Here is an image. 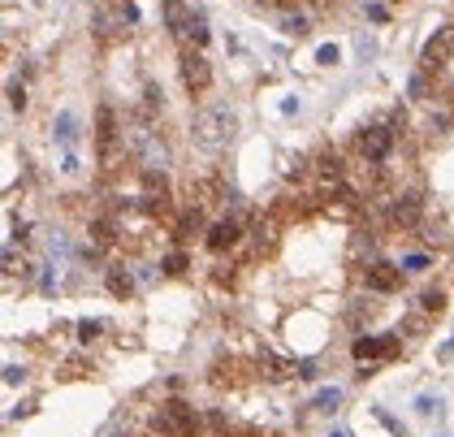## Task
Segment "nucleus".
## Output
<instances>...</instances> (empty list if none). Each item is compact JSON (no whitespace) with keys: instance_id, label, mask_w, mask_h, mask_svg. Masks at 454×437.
Masks as SVG:
<instances>
[{"instance_id":"obj_1","label":"nucleus","mask_w":454,"mask_h":437,"mask_svg":"<svg viewBox=\"0 0 454 437\" xmlns=\"http://www.w3.org/2000/svg\"><path fill=\"white\" fill-rule=\"evenodd\" d=\"M229 130H234V113L225 104H212V109H204L195 117V138H200L204 148H221L229 138Z\"/></svg>"},{"instance_id":"obj_2","label":"nucleus","mask_w":454,"mask_h":437,"mask_svg":"<svg viewBox=\"0 0 454 437\" xmlns=\"http://www.w3.org/2000/svg\"><path fill=\"white\" fill-rule=\"evenodd\" d=\"M156 429H161L165 437H190L195 429H200V415H195L186 403H165L161 415H156Z\"/></svg>"},{"instance_id":"obj_3","label":"nucleus","mask_w":454,"mask_h":437,"mask_svg":"<svg viewBox=\"0 0 454 437\" xmlns=\"http://www.w3.org/2000/svg\"><path fill=\"white\" fill-rule=\"evenodd\" d=\"M450 56H454V26H437V31L428 35L424 52H420V65L424 70H441Z\"/></svg>"},{"instance_id":"obj_4","label":"nucleus","mask_w":454,"mask_h":437,"mask_svg":"<svg viewBox=\"0 0 454 437\" xmlns=\"http://www.w3.org/2000/svg\"><path fill=\"white\" fill-rule=\"evenodd\" d=\"M130 143H134V152H139V165H143V169H165L169 152H165V143H161V138H156L147 126H134Z\"/></svg>"},{"instance_id":"obj_5","label":"nucleus","mask_w":454,"mask_h":437,"mask_svg":"<svg viewBox=\"0 0 454 437\" xmlns=\"http://www.w3.org/2000/svg\"><path fill=\"white\" fill-rule=\"evenodd\" d=\"M182 83L190 87V91H208L212 87V65H208V56L200 52V48H186L182 52Z\"/></svg>"},{"instance_id":"obj_6","label":"nucleus","mask_w":454,"mask_h":437,"mask_svg":"<svg viewBox=\"0 0 454 437\" xmlns=\"http://www.w3.org/2000/svg\"><path fill=\"white\" fill-rule=\"evenodd\" d=\"M95 143H100V165L113 169L117 165V122H113V109H100V117H95Z\"/></svg>"},{"instance_id":"obj_7","label":"nucleus","mask_w":454,"mask_h":437,"mask_svg":"<svg viewBox=\"0 0 454 437\" xmlns=\"http://www.w3.org/2000/svg\"><path fill=\"white\" fill-rule=\"evenodd\" d=\"M398 351V333H381V337H355V347H350V355L355 360H385V355H394Z\"/></svg>"},{"instance_id":"obj_8","label":"nucleus","mask_w":454,"mask_h":437,"mask_svg":"<svg viewBox=\"0 0 454 437\" xmlns=\"http://www.w3.org/2000/svg\"><path fill=\"white\" fill-rule=\"evenodd\" d=\"M364 282H368V290H377V294H394V290L403 286V273H398V264H385V260H377V264H368Z\"/></svg>"},{"instance_id":"obj_9","label":"nucleus","mask_w":454,"mask_h":437,"mask_svg":"<svg viewBox=\"0 0 454 437\" xmlns=\"http://www.w3.org/2000/svg\"><path fill=\"white\" fill-rule=\"evenodd\" d=\"M389 148H394V130L389 126H368L359 134V152L368 156V161H385Z\"/></svg>"},{"instance_id":"obj_10","label":"nucleus","mask_w":454,"mask_h":437,"mask_svg":"<svg viewBox=\"0 0 454 437\" xmlns=\"http://www.w3.org/2000/svg\"><path fill=\"white\" fill-rule=\"evenodd\" d=\"M238 221H229V216H225V221H216L212 230H208V247L212 251H225V247H234V243H238Z\"/></svg>"},{"instance_id":"obj_11","label":"nucleus","mask_w":454,"mask_h":437,"mask_svg":"<svg viewBox=\"0 0 454 437\" xmlns=\"http://www.w3.org/2000/svg\"><path fill=\"white\" fill-rule=\"evenodd\" d=\"M424 216V200L420 195H398V204H394V221L398 225H416Z\"/></svg>"},{"instance_id":"obj_12","label":"nucleus","mask_w":454,"mask_h":437,"mask_svg":"<svg viewBox=\"0 0 454 437\" xmlns=\"http://www.w3.org/2000/svg\"><path fill=\"white\" fill-rule=\"evenodd\" d=\"M260 364L268 368L264 376H273V381H286V376H299V368H294L290 360H277V355H273L268 347H260Z\"/></svg>"},{"instance_id":"obj_13","label":"nucleus","mask_w":454,"mask_h":437,"mask_svg":"<svg viewBox=\"0 0 454 437\" xmlns=\"http://www.w3.org/2000/svg\"><path fill=\"white\" fill-rule=\"evenodd\" d=\"M161 9H165V26H169L173 35H186L190 13H186V5H182V0H161Z\"/></svg>"},{"instance_id":"obj_14","label":"nucleus","mask_w":454,"mask_h":437,"mask_svg":"<svg viewBox=\"0 0 454 437\" xmlns=\"http://www.w3.org/2000/svg\"><path fill=\"white\" fill-rule=\"evenodd\" d=\"M108 290L117 294V299H130V294H134V277L126 269H108Z\"/></svg>"},{"instance_id":"obj_15","label":"nucleus","mask_w":454,"mask_h":437,"mask_svg":"<svg viewBox=\"0 0 454 437\" xmlns=\"http://www.w3.org/2000/svg\"><path fill=\"white\" fill-rule=\"evenodd\" d=\"M441 308H446V294H441V290H424V294H420V312L441 316Z\"/></svg>"},{"instance_id":"obj_16","label":"nucleus","mask_w":454,"mask_h":437,"mask_svg":"<svg viewBox=\"0 0 454 437\" xmlns=\"http://www.w3.org/2000/svg\"><path fill=\"white\" fill-rule=\"evenodd\" d=\"M186 39H190L195 48L208 44V22H204V17H190V22H186Z\"/></svg>"},{"instance_id":"obj_17","label":"nucleus","mask_w":454,"mask_h":437,"mask_svg":"<svg viewBox=\"0 0 454 437\" xmlns=\"http://www.w3.org/2000/svg\"><path fill=\"white\" fill-rule=\"evenodd\" d=\"M56 138H61V143H74V138H78V126H74V117H70V113L56 117Z\"/></svg>"},{"instance_id":"obj_18","label":"nucleus","mask_w":454,"mask_h":437,"mask_svg":"<svg viewBox=\"0 0 454 437\" xmlns=\"http://www.w3.org/2000/svg\"><path fill=\"white\" fill-rule=\"evenodd\" d=\"M282 31H286V35H307L311 26H307L303 13H286V17H282Z\"/></svg>"},{"instance_id":"obj_19","label":"nucleus","mask_w":454,"mask_h":437,"mask_svg":"<svg viewBox=\"0 0 454 437\" xmlns=\"http://www.w3.org/2000/svg\"><path fill=\"white\" fill-rule=\"evenodd\" d=\"M338 403H342V390H321V394H316V407H321V411H338Z\"/></svg>"},{"instance_id":"obj_20","label":"nucleus","mask_w":454,"mask_h":437,"mask_svg":"<svg viewBox=\"0 0 454 437\" xmlns=\"http://www.w3.org/2000/svg\"><path fill=\"white\" fill-rule=\"evenodd\" d=\"M5 95H9V109H17V113L26 109V87H22V83H9Z\"/></svg>"},{"instance_id":"obj_21","label":"nucleus","mask_w":454,"mask_h":437,"mask_svg":"<svg viewBox=\"0 0 454 437\" xmlns=\"http://www.w3.org/2000/svg\"><path fill=\"white\" fill-rule=\"evenodd\" d=\"M186 264H190V260H186L182 251H173V255H165V273H169V277H177V273H186Z\"/></svg>"},{"instance_id":"obj_22","label":"nucleus","mask_w":454,"mask_h":437,"mask_svg":"<svg viewBox=\"0 0 454 437\" xmlns=\"http://www.w3.org/2000/svg\"><path fill=\"white\" fill-rule=\"evenodd\" d=\"M195 230H200V212H186L182 221H177V238H190Z\"/></svg>"},{"instance_id":"obj_23","label":"nucleus","mask_w":454,"mask_h":437,"mask_svg":"<svg viewBox=\"0 0 454 437\" xmlns=\"http://www.w3.org/2000/svg\"><path fill=\"white\" fill-rule=\"evenodd\" d=\"M407 91H411V100H424V95H428V78L424 74H411V87Z\"/></svg>"},{"instance_id":"obj_24","label":"nucleus","mask_w":454,"mask_h":437,"mask_svg":"<svg viewBox=\"0 0 454 437\" xmlns=\"http://www.w3.org/2000/svg\"><path fill=\"white\" fill-rule=\"evenodd\" d=\"M338 56H342V52H338V44H325L321 52H316V61H321V65H338Z\"/></svg>"},{"instance_id":"obj_25","label":"nucleus","mask_w":454,"mask_h":437,"mask_svg":"<svg viewBox=\"0 0 454 437\" xmlns=\"http://www.w3.org/2000/svg\"><path fill=\"white\" fill-rule=\"evenodd\" d=\"M22 381H26V368L22 364H9L5 368V386H22Z\"/></svg>"},{"instance_id":"obj_26","label":"nucleus","mask_w":454,"mask_h":437,"mask_svg":"<svg viewBox=\"0 0 454 437\" xmlns=\"http://www.w3.org/2000/svg\"><path fill=\"white\" fill-rule=\"evenodd\" d=\"M91 234H95V243H113V225H108V221H95Z\"/></svg>"},{"instance_id":"obj_27","label":"nucleus","mask_w":454,"mask_h":437,"mask_svg":"<svg viewBox=\"0 0 454 437\" xmlns=\"http://www.w3.org/2000/svg\"><path fill=\"white\" fill-rule=\"evenodd\" d=\"M143 104H147V113L161 109V104H165V100H161V87H147V91H143Z\"/></svg>"},{"instance_id":"obj_28","label":"nucleus","mask_w":454,"mask_h":437,"mask_svg":"<svg viewBox=\"0 0 454 437\" xmlns=\"http://www.w3.org/2000/svg\"><path fill=\"white\" fill-rule=\"evenodd\" d=\"M100 329H104L100 321H83V325H78V337H83V342H87V337H95Z\"/></svg>"},{"instance_id":"obj_29","label":"nucleus","mask_w":454,"mask_h":437,"mask_svg":"<svg viewBox=\"0 0 454 437\" xmlns=\"http://www.w3.org/2000/svg\"><path fill=\"white\" fill-rule=\"evenodd\" d=\"M403 269H411V273H420V269H428V255H407V260H403Z\"/></svg>"},{"instance_id":"obj_30","label":"nucleus","mask_w":454,"mask_h":437,"mask_svg":"<svg viewBox=\"0 0 454 437\" xmlns=\"http://www.w3.org/2000/svg\"><path fill=\"white\" fill-rule=\"evenodd\" d=\"M377 415H381V424H385V429H389L394 437H403V433H407V429H403L398 420H394V415H385V411H377Z\"/></svg>"},{"instance_id":"obj_31","label":"nucleus","mask_w":454,"mask_h":437,"mask_svg":"<svg viewBox=\"0 0 454 437\" xmlns=\"http://www.w3.org/2000/svg\"><path fill=\"white\" fill-rule=\"evenodd\" d=\"M437 407H441L437 399H420V403H416V411H420V415H432V411H437Z\"/></svg>"},{"instance_id":"obj_32","label":"nucleus","mask_w":454,"mask_h":437,"mask_svg":"<svg viewBox=\"0 0 454 437\" xmlns=\"http://www.w3.org/2000/svg\"><path fill=\"white\" fill-rule=\"evenodd\" d=\"M441 360H454V337H450V342L441 347Z\"/></svg>"},{"instance_id":"obj_33","label":"nucleus","mask_w":454,"mask_h":437,"mask_svg":"<svg viewBox=\"0 0 454 437\" xmlns=\"http://www.w3.org/2000/svg\"><path fill=\"white\" fill-rule=\"evenodd\" d=\"M329 437H350V433H342V429H338V433H329Z\"/></svg>"},{"instance_id":"obj_34","label":"nucleus","mask_w":454,"mask_h":437,"mask_svg":"<svg viewBox=\"0 0 454 437\" xmlns=\"http://www.w3.org/2000/svg\"><path fill=\"white\" fill-rule=\"evenodd\" d=\"M255 5H273V0H255Z\"/></svg>"}]
</instances>
